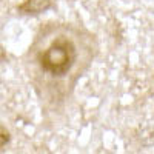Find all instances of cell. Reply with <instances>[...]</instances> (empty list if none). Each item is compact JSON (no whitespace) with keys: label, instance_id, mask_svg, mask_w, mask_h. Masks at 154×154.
Returning a JSON list of instances; mask_svg holds the SVG:
<instances>
[{"label":"cell","instance_id":"3","mask_svg":"<svg viewBox=\"0 0 154 154\" xmlns=\"http://www.w3.org/2000/svg\"><path fill=\"white\" fill-rule=\"evenodd\" d=\"M139 140L143 146L154 145V126H146L139 133Z\"/></svg>","mask_w":154,"mask_h":154},{"label":"cell","instance_id":"1","mask_svg":"<svg viewBox=\"0 0 154 154\" xmlns=\"http://www.w3.org/2000/svg\"><path fill=\"white\" fill-rule=\"evenodd\" d=\"M80 32L72 26H59L54 34L43 37V48L35 49L34 62L35 66L43 75V83L68 85L72 82L69 75L82 71L77 69L80 63Z\"/></svg>","mask_w":154,"mask_h":154},{"label":"cell","instance_id":"4","mask_svg":"<svg viewBox=\"0 0 154 154\" xmlns=\"http://www.w3.org/2000/svg\"><path fill=\"white\" fill-rule=\"evenodd\" d=\"M9 142H11V133L6 130V126L0 123V151H3Z\"/></svg>","mask_w":154,"mask_h":154},{"label":"cell","instance_id":"2","mask_svg":"<svg viewBox=\"0 0 154 154\" xmlns=\"http://www.w3.org/2000/svg\"><path fill=\"white\" fill-rule=\"evenodd\" d=\"M56 0H23L17 5V12L22 16H40L54 6Z\"/></svg>","mask_w":154,"mask_h":154}]
</instances>
